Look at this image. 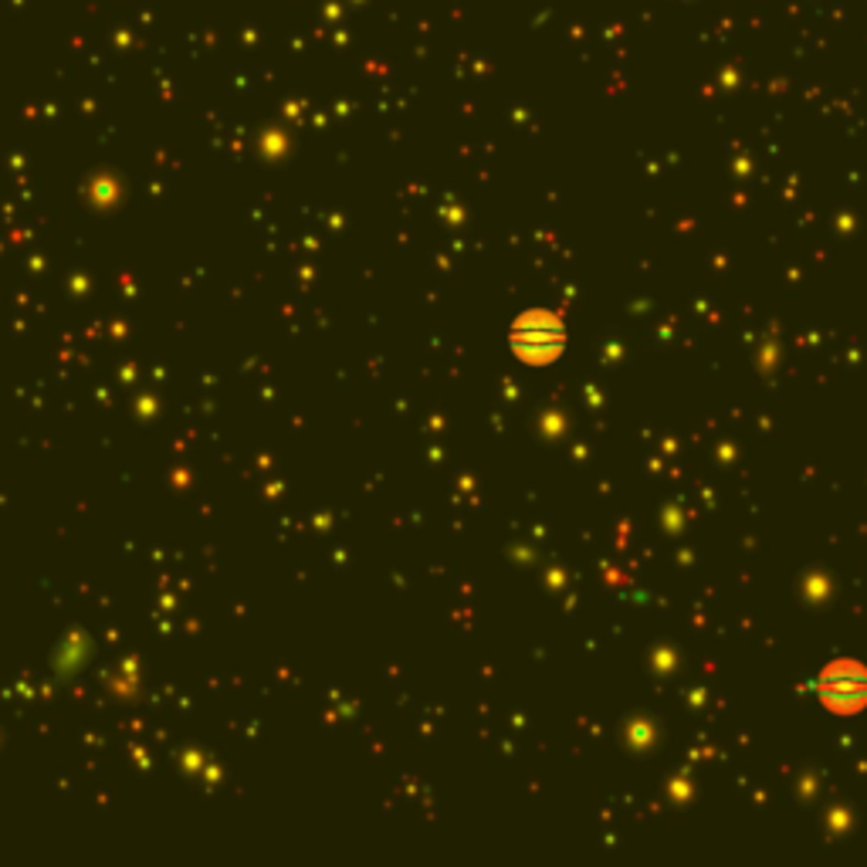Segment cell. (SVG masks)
I'll return each instance as SVG.
<instances>
[{
  "mask_svg": "<svg viewBox=\"0 0 867 867\" xmlns=\"http://www.w3.org/2000/svg\"><path fill=\"white\" fill-rule=\"evenodd\" d=\"M816 695L821 702L831 708V711H841V715H854L867 705V671L850 661V657H841V661H831L824 671H821V682H816Z\"/></svg>",
  "mask_w": 867,
  "mask_h": 867,
  "instance_id": "obj_1",
  "label": "cell"
},
{
  "mask_svg": "<svg viewBox=\"0 0 867 867\" xmlns=\"http://www.w3.org/2000/svg\"><path fill=\"white\" fill-rule=\"evenodd\" d=\"M563 346V329L556 319L549 315H536V325H522V335H518V350L522 356H533V360H549L556 356V350Z\"/></svg>",
  "mask_w": 867,
  "mask_h": 867,
  "instance_id": "obj_2",
  "label": "cell"
}]
</instances>
